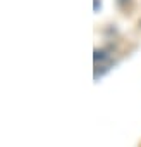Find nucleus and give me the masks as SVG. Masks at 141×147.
Returning a JSON list of instances; mask_svg holds the SVG:
<instances>
[{
	"mask_svg": "<svg viewBox=\"0 0 141 147\" xmlns=\"http://www.w3.org/2000/svg\"><path fill=\"white\" fill-rule=\"evenodd\" d=\"M98 7H102V2L100 0H95V11H98Z\"/></svg>",
	"mask_w": 141,
	"mask_h": 147,
	"instance_id": "1",
	"label": "nucleus"
},
{
	"mask_svg": "<svg viewBox=\"0 0 141 147\" xmlns=\"http://www.w3.org/2000/svg\"><path fill=\"white\" fill-rule=\"evenodd\" d=\"M119 4H122V0H119Z\"/></svg>",
	"mask_w": 141,
	"mask_h": 147,
	"instance_id": "2",
	"label": "nucleus"
}]
</instances>
